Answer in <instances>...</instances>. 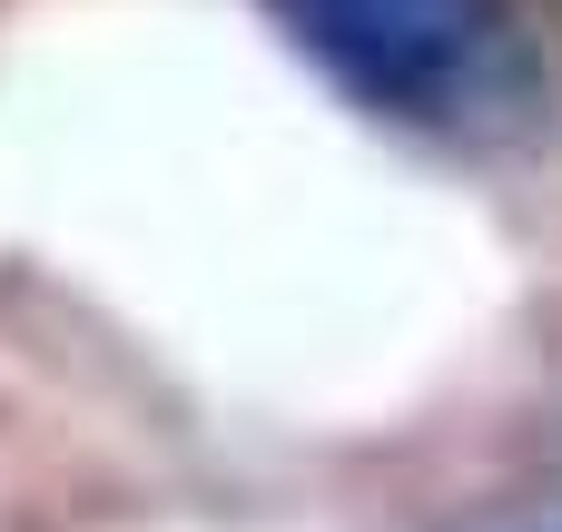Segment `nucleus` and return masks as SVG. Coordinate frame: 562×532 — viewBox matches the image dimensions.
I'll list each match as a JSON object with an SVG mask.
<instances>
[{
	"label": "nucleus",
	"mask_w": 562,
	"mask_h": 532,
	"mask_svg": "<svg viewBox=\"0 0 562 532\" xmlns=\"http://www.w3.org/2000/svg\"><path fill=\"white\" fill-rule=\"evenodd\" d=\"M257 20L346 109L415 138H494L533 109V30L514 0H257Z\"/></svg>",
	"instance_id": "1"
}]
</instances>
